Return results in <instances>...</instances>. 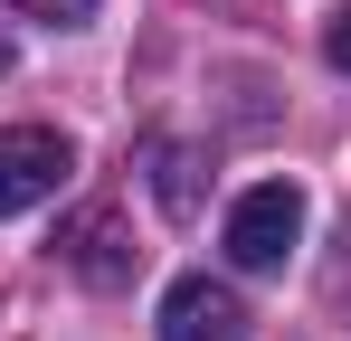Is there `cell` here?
I'll return each instance as SVG.
<instances>
[{"mask_svg": "<svg viewBox=\"0 0 351 341\" xmlns=\"http://www.w3.org/2000/svg\"><path fill=\"white\" fill-rule=\"evenodd\" d=\"M294 237H304V190H294V180H256V190H237V209H228V266L276 275V266L294 256Z\"/></svg>", "mask_w": 351, "mask_h": 341, "instance_id": "1", "label": "cell"}, {"mask_svg": "<svg viewBox=\"0 0 351 341\" xmlns=\"http://www.w3.org/2000/svg\"><path fill=\"white\" fill-rule=\"evenodd\" d=\"M66 170H76V142H66V133H48V123H0V218L58 199Z\"/></svg>", "mask_w": 351, "mask_h": 341, "instance_id": "2", "label": "cell"}, {"mask_svg": "<svg viewBox=\"0 0 351 341\" xmlns=\"http://www.w3.org/2000/svg\"><path fill=\"white\" fill-rule=\"evenodd\" d=\"M162 341H247V303L209 275H180L162 294Z\"/></svg>", "mask_w": 351, "mask_h": 341, "instance_id": "3", "label": "cell"}, {"mask_svg": "<svg viewBox=\"0 0 351 341\" xmlns=\"http://www.w3.org/2000/svg\"><path fill=\"white\" fill-rule=\"evenodd\" d=\"M58 256H66L86 284H133V266H143V247H133L123 209H86V218L58 237Z\"/></svg>", "mask_w": 351, "mask_h": 341, "instance_id": "4", "label": "cell"}, {"mask_svg": "<svg viewBox=\"0 0 351 341\" xmlns=\"http://www.w3.org/2000/svg\"><path fill=\"white\" fill-rule=\"evenodd\" d=\"M152 190H162L171 218H190V199H199V190H190V152H162V180H152Z\"/></svg>", "mask_w": 351, "mask_h": 341, "instance_id": "5", "label": "cell"}, {"mask_svg": "<svg viewBox=\"0 0 351 341\" xmlns=\"http://www.w3.org/2000/svg\"><path fill=\"white\" fill-rule=\"evenodd\" d=\"M323 57H332V66H342V76H351V0H342V10H332V19H323Z\"/></svg>", "mask_w": 351, "mask_h": 341, "instance_id": "6", "label": "cell"}, {"mask_svg": "<svg viewBox=\"0 0 351 341\" xmlns=\"http://www.w3.org/2000/svg\"><path fill=\"white\" fill-rule=\"evenodd\" d=\"M19 10H29V19H86L95 0H19Z\"/></svg>", "mask_w": 351, "mask_h": 341, "instance_id": "7", "label": "cell"}, {"mask_svg": "<svg viewBox=\"0 0 351 341\" xmlns=\"http://www.w3.org/2000/svg\"><path fill=\"white\" fill-rule=\"evenodd\" d=\"M0 66H10V48H0Z\"/></svg>", "mask_w": 351, "mask_h": 341, "instance_id": "8", "label": "cell"}]
</instances>
